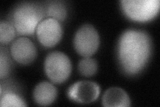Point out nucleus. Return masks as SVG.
<instances>
[{"label":"nucleus","instance_id":"20e7f679","mask_svg":"<svg viewBox=\"0 0 160 107\" xmlns=\"http://www.w3.org/2000/svg\"><path fill=\"white\" fill-rule=\"evenodd\" d=\"M45 72L53 83L61 84L69 78L72 72V62L67 55L53 52L48 55L45 60Z\"/></svg>","mask_w":160,"mask_h":107},{"label":"nucleus","instance_id":"1a4fd4ad","mask_svg":"<svg viewBox=\"0 0 160 107\" xmlns=\"http://www.w3.org/2000/svg\"><path fill=\"white\" fill-rule=\"evenodd\" d=\"M102 103L107 107H127L130 106V99L123 89L112 87L105 92Z\"/></svg>","mask_w":160,"mask_h":107},{"label":"nucleus","instance_id":"6e6552de","mask_svg":"<svg viewBox=\"0 0 160 107\" xmlns=\"http://www.w3.org/2000/svg\"><path fill=\"white\" fill-rule=\"evenodd\" d=\"M11 53L13 59L22 64L32 62L37 56L34 44L28 38H19L12 45Z\"/></svg>","mask_w":160,"mask_h":107},{"label":"nucleus","instance_id":"4468645a","mask_svg":"<svg viewBox=\"0 0 160 107\" xmlns=\"http://www.w3.org/2000/svg\"><path fill=\"white\" fill-rule=\"evenodd\" d=\"M2 107H9V106H26L23 100L19 98L18 96L12 93H8L3 96L1 99Z\"/></svg>","mask_w":160,"mask_h":107},{"label":"nucleus","instance_id":"f8f14e48","mask_svg":"<svg viewBox=\"0 0 160 107\" xmlns=\"http://www.w3.org/2000/svg\"><path fill=\"white\" fill-rule=\"evenodd\" d=\"M79 73L84 76H92L96 73L98 70V63L92 58H85L82 59L78 64Z\"/></svg>","mask_w":160,"mask_h":107},{"label":"nucleus","instance_id":"39448f33","mask_svg":"<svg viewBox=\"0 0 160 107\" xmlns=\"http://www.w3.org/2000/svg\"><path fill=\"white\" fill-rule=\"evenodd\" d=\"M74 47L77 52L85 58H89L96 52L99 45V36L93 25H83L75 35Z\"/></svg>","mask_w":160,"mask_h":107},{"label":"nucleus","instance_id":"f257e3e1","mask_svg":"<svg viewBox=\"0 0 160 107\" xmlns=\"http://www.w3.org/2000/svg\"><path fill=\"white\" fill-rule=\"evenodd\" d=\"M152 44L148 35L137 29L124 32L119 41V62L124 72L136 74L146 65L151 54Z\"/></svg>","mask_w":160,"mask_h":107},{"label":"nucleus","instance_id":"7ed1b4c3","mask_svg":"<svg viewBox=\"0 0 160 107\" xmlns=\"http://www.w3.org/2000/svg\"><path fill=\"white\" fill-rule=\"evenodd\" d=\"M121 4L126 16L138 22L152 19L158 15L160 7L159 0H122Z\"/></svg>","mask_w":160,"mask_h":107},{"label":"nucleus","instance_id":"ddd939ff","mask_svg":"<svg viewBox=\"0 0 160 107\" xmlns=\"http://www.w3.org/2000/svg\"><path fill=\"white\" fill-rule=\"evenodd\" d=\"M16 31L12 25L7 22L0 24V41L2 44H7L12 42L15 37Z\"/></svg>","mask_w":160,"mask_h":107},{"label":"nucleus","instance_id":"f03ea898","mask_svg":"<svg viewBox=\"0 0 160 107\" xmlns=\"http://www.w3.org/2000/svg\"><path fill=\"white\" fill-rule=\"evenodd\" d=\"M43 17V10L39 6L30 3H22L13 12V27L19 34L32 35Z\"/></svg>","mask_w":160,"mask_h":107},{"label":"nucleus","instance_id":"9b49d317","mask_svg":"<svg viewBox=\"0 0 160 107\" xmlns=\"http://www.w3.org/2000/svg\"><path fill=\"white\" fill-rule=\"evenodd\" d=\"M46 13L50 18L63 21L66 18L67 11L64 5L59 2H53L48 6Z\"/></svg>","mask_w":160,"mask_h":107},{"label":"nucleus","instance_id":"423d86ee","mask_svg":"<svg viewBox=\"0 0 160 107\" xmlns=\"http://www.w3.org/2000/svg\"><path fill=\"white\" fill-rule=\"evenodd\" d=\"M36 34L39 42L45 47H53L61 40L62 28L56 19L49 18L39 24Z\"/></svg>","mask_w":160,"mask_h":107},{"label":"nucleus","instance_id":"9d476101","mask_svg":"<svg viewBox=\"0 0 160 107\" xmlns=\"http://www.w3.org/2000/svg\"><path fill=\"white\" fill-rule=\"evenodd\" d=\"M57 97V89L51 83L42 82L38 84L33 91L36 103L42 106L51 104Z\"/></svg>","mask_w":160,"mask_h":107},{"label":"nucleus","instance_id":"2eb2a0df","mask_svg":"<svg viewBox=\"0 0 160 107\" xmlns=\"http://www.w3.org/2000/svg\"><path fill=\"white\" fill-rule=\"evenodd\" d=\"M0 77L3 78L8 75L10 70V62L9 58L6 52H4L3 48L1 50V58H0Z\"/></svg>","mask_w":160,"mask_h":107},{"label":"nucleus","instance_id":"0eeeda50","mask_svg":"<svg viewBox=\"0 0 160 107\" xmlns=\"http://www.w3.org/2000/svg\"><path fill=\"white\" fill-rule=\"evenodd\" d=\"M99 86L91 81H79L70 86L69 97L80 103H90L96 100L99 95Z\"/></svg>","mask_w":160,"mask_h":107}]
</instances>
